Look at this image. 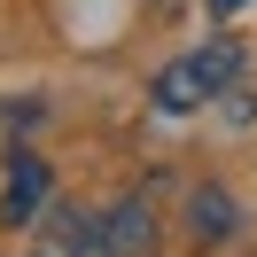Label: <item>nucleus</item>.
<instances>
[{"label":"nucleus","mask_w":257,"mask_h":257,"mask_svg":"<svg viewBox=\"0 0 257 257\" xmlns=\"http://www.w3.org/2000/svg\"><path fill=\"white\" fill-rule=\"evenodd\" d=\"M234 78H241V47L234 39H210L203 55H179L172 70H156V109L187 117V109H203L210 94H226Z\"/></svg>","instance_id":"1"},{"label":"nucleus","mask_w":257,"mask_h":257,"mask_svg":"<svg viewBox=\"0 0 257 257\" xmlns=\"http://www.w3.org/2000/svg\"><path fill=\"white\" fill-rule=\"evenodd\" d=\"M156 249V210L141 203V195H125V203L101 218V257H148Z\"/></svg>","instance_id":"2"},{"label":"nucleus","mask_w":257,"mask_h":257,"mask_svg":"<svg viewBox=\"0 0 257 257\" xmlns=\"http://www.w3.org/2000/svg\"><path fill=\"white\" fill-rule=\"evenodd\" d=\"M39 203H47V164L16 156V164H8V187H0V226H24Z\"/></svg>","instance_id":"3"},{"label":"nucleus","mask_w":257,"mask_h":257,"mask_svg":"<svg viewBox=\"0 0 257 257\" xmlns=\"http://www.w3.org/2000/svg\"><path fill=\"white\" fill-rule=\"evenodd\" d=\"M187 226H195V241H226V234L241 226V210H234L226 187H195V195H187Z\"/></svg>","instance_id":"4"},{"label":"nucleus","mask_w":257,"mask_h":257,"mask_svg":"<svg viewBox=\"0 0 257 257\" xmlns=\"http://www.w3.org/2000/svg\"><path fill=\"white\" fill-rule=\"evenodd\" d=\"M234 8H241V0H210V16H234Z\"/></svg>","instance_id":"5"}]
</instances>
